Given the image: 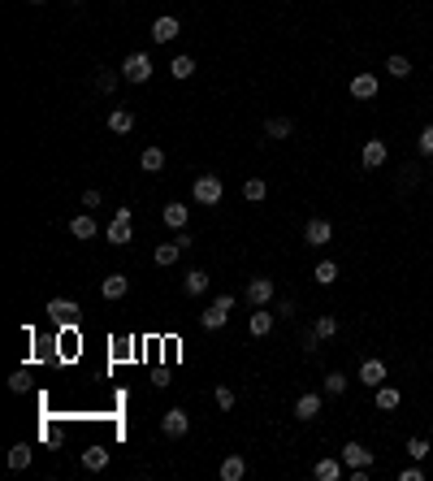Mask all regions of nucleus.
<instances>
[{"label":"nucleus","mask_w":433,"mask_h":481,"mask_svg":"<svg viewBox=\"0 0 433 481\" xmlns=\"http://www.w3.org/2000/svg\"><path fill=\"white\" fill-rule=\"evenodd\" d=\"M247 477V460L243 455H226L221 460V481H243Z\"/></svg>","instance_id":"412c9836"},{"label":"nucleus","mask_w":433,"mask_h":481,"mask_svg":"<svg viewBox=\"0 0 433 481\" xmlns=\"http://www.w3.org/2000/svg\"><path fill=\"white\" fill-rule=\"evenodd\" d=\"M118 78H122V74H113V70H100V74H95V91L113 95V91H118Z\"/></svg>","instance_id":"72a5a7b5"},{"label":"nucleus","mask_w":433,"mask_h":481,"mask_svg":"<svg viewBox=\"0 0 433 481\" xmlns=\"http://www.w3.org/2000/svg\"><path fill=\"white\" fill-rule=\"evenodd\" d=\"M152 57H147V52H130V57L122 61V78H130V83H147L152 78Z\"/></svg>","instance_id":"20e7f679"},{"label":"nucleus","mask_w":433,"mask_h":481,"mask_svg":"<svg viewBox=\"0 0 433 481\" xmlns=\"http://www.w3.org/2000/svg\"><path fill=\"white\" fill-rule=\"evenodd\" d=\"M330 239H334V226L325 222V217H312V222L303 226V243H308V247H325Z\"/></svg>","instance_id":"6e6552de"},{"label":"nucleus","mask_w":433,"mask_h":481,"mask_svg":"<svg viewBox=\"0 0 433 481\" xmlns=\"http://www.w3.org/2000/svg\"><path fill=\"white\" fill-rule=\"evenodd\" d=\"M31 460H35V451H31L26 443H18V447L9 451V468H31Z\"/></svg>","instance_id":"473e14b6"},{"label":"nucleus","mask_w":433,"mask_h":481,"mask_svg":"<svg viewBox=\"0 0 433 481\" xmlns=\"http://www.w3.org/2000/svg\"><path fill=\"white\" fill-rule=\"evenodd\" d=\"M104 239L113 243V247H126L130 243V208H118L113 212V222L104 226Z\"/></svg>","instance_id":"39448f33"},{"label":"nucleus","mask_w":433,"mask_h":481,"mask_svg":"<svg viewBox=\"0 0 433 481\" xmlns=\"http://www.w3.org/2000/svg\"><path fill=\"white\" fill-rule=\"evenodd\" d=\"M295 135V122L291 118H268L264 122V139H291Z\"/></svg>","instance_id":"4be33fe9"},{"label":"nucleus","mask_w":433,"mask_h":481,"mask_svg":"<svg viewBox=\"0 0 433 481\" xmlns=\"http://www.w3.org/2000/svg\"><path fill=\"white\" fill-rule=\"evenodd\" d=\"M26 386H31V378H26V368H18L14 378H9V391H14V395H22Z\"/></svg>","instance_id":"a19ab883"},{"label":"nucleus","mask_w":433,"mask_h":481,"mask_svg":"<svg viewBox=\"0 0 433 481\" xmlns=\"http://www.w3.org/2000/svg\"><path fill=\"white\" fill-rule=\"evenodd\" d=\"M312 477H316V481H343V477H347L343 455H338V460H316V464H312Z\"/></svg>","instance_id":"ddd939ff"},{"label":"nucleus","mask_w":433,"mask_h":481,"mask_svg":"<svg viewBox=\"0 0 433 481\" xmlns=\"http://www.w3.org/2000/svg\"><path fill=\"white\" fill-rule=\"evenodd\" d=\"M295 416H299V420H316V416H320V395H316V391H303V395L295 399Z\"/></svg>","instance_id":"2eb2a0df"},{"label":"nucleus","mask_w":433,"mask_h":481,"mask_svg":"<svg viewBox=\"0 0 433 481\" xmlns=\"http://www.w3.org/2000/svg\"><path fill=\"white\" fill-rule=\"evenodd\" d=\"M208 282H212V278H208L204 269H191V274L182 278V291H187V295H204V291H208Z\"/></svg>","instance_id":"cd10ccee"},{"label":"nucleus","mask_w":433,"mask_h":481,"mask_svg":"<svg viewBox=\"0 0 433 481\" xmlns=\"http://www.w3.org/2000/svg\"><path fill=\"white\" fill-rule=\"evenodd\" d=\"M386 74H390V78H407V74H412V61H407V57H390V61H386Z\"/></svg>","instance_id":"f704fd0d"},{"label":"nucleus","mask_w":433,"mask_h":481,"mask_svg":"<svg viewBox=\"0 0 433 481\" xmlns=\"http://www.w3.org/2000/svg\"><path fill=\"white\" fill-rule=\"evenodd\" d=\"M243 195H247L251 204H260V200L268 195V182H264V178H247V182H243Z\"/></svg>","instance_id":"2f4dec72"},{"label":"nucleus","mask_w":433,"mask_h":481,"mask_svg":"<svg viewBox=\"0 0 433 481\" xmlns=\"http://www.w3.org/2000/svg\"><path fill=\"white\" fill-rule=\"evenodd\" d=\"M399 481H424V468H420V460H412V464L399 472Z\"/></svg>","instance_id":"ea45409f"},{"label":"nucleus","mask_w":433,"mask_h":481,"mask_svg":"<svg viewBox=\"0 0 433 481\" xmlns=\"http://www.w3.org/2000/svg\"><path fill=\"white\" fill-rule=\"evenodd\" d=\"M169 74L182 83V78H191V74H195V61H191L187 52H182V57H174V61H169Z\"/></svg>","instance_id":"7c9ffc66"},{"label":"nucleus","mask_w":433,"mask_h":481,"mask_svg":"<svg viewBox=\"0 0 433 481\" xmlns=\"http://www.w3.org/2000/svg\"><path fill=\"white\" fill-rule=\"evenodd\" d=\"M187 217H191V208H187V204H165V226L187 230Z\"/></svg>","instance_id":"bb28decb"},{"label":"nucleus","mask_w":433,"mask_h":481,"mask_svg":"<svg viewBox=\"0 0 433 481\" xmlns=\"http://www.w3.org/2000/svg\"><path fill=\"white\" fill-rule=\"evenodd\" d=\"M320 386H325V395H334V399H338V395H343V391H347L351 382H347V378H343V373L334 368V373H325V382H320Z\"/></svg>","instance_id":"c756f323"},{"label":"nucleus","mask_w":433,"mask_h":481,"mask_svg":"<svg viewBox=\"0 0 433 481\" xmlns=\"http://www.w3.org/2000/svg\"><path fill=\"white\" fill-rule=\"evenodd\" d=\"M273 295H278L273 278H251V282H247V291H243V299H247L251 308H268V304H273Z\"/></svg>","instance_id":"7ed1b4c3"},{"label":"nucleus","mask_w":433,"mask_h":481,"mask_svg":"<svg viewBox=\"0 0 433 481\" xmlns=\"http://www.w3.org/2000/svg\"><path fill=\"white\" fill-rule=\"evenodd\" d=\"M70 234H74V239H95V234H100V226H95V217L78 212V217L70 222Z\"/></svg>","instance_id":"b1692460"},{"label":"nucleus","mask_w":433,"mask_h":481,"mask_svg":"<svg viewBox=\"0 0 433 481\" xmlns=\"http://www.w3.org/2000/svg\"><path fill=\"white\" fill-rule=\"evenodd\" d=\"M212 399H216V408H221V412H230V408H234V391H230V386H216V391H212Z\"/></svg>","instance_id":"e433bc0d"},{"label":"nucleus","mask_w":433,"mask_h":481,"mask_svg":"<svg viewBox=\"0 0 433 481\" xmlns=\"http://www.w3.org/2000/svg\"><path fill=\"white\" fill-rule=\"evenodd\" d=\"M74 5H78V0H74Z\"/></svg>","instance_id":"a18cd8bd"},{"label":"nucleus","mask_w":433,"mask_h":481,"mask_svg":"<svg viewBox=\"0 0 433 481\" xmlns=\"http://www.w3.org/2000/svg\"><path fill=\"white\" fill-rule=\"evenodd\" d=\"M360 382L368 386V391H377L386 382V360H377V356H368V360H360Z\"/></svg>","instance_id":"0eeeda50"},{"label":"nucleus","mask_w":433,"mask_h":481,"mask_svg":"<svg viewBox=\"0 0 433 481\" xmlns=\"http://www.w3.org/2000/svg\"><path fill=\"white\" fill-rule=\"evenodd\" d=\"M312 282H316V286H334V282H338V264H334V260H320L316 269H312Z\"/></svg>","instance_id":"a878e982"},{"label":"nucleus","mask_w":433,"mask_h":481,"mask_svg":"<svg viewBox=\"0 0 433 481\" xmlns=\"http://www.w3.org/2000/svg\"><path fill=\"white\" fill-rule=\"evenodd\" d=\"M312 326H316V334H320V338H334V334H338V316H334V312H320Z\"/></svg>","instance_id":"c85d7f7f"},{"label":"nucleus","mask_w":433,"mask_h":481,"mask_svg":"<svg viewBox=\"0 0 433 481\" xmlns=\"http://www.w3.org/2000/svg\"><path fill=\"white\" fill-rule=\"evenodd\" d=\"M338 455H343V464H347V468H372V451H368L364 443H347Z\"/></svg>","instance_id":"f8f14e48"},{"label":"nucleus","mask_w":433,"mask_h":481,"mask_svg":"<svg viewBox=\"0 0 433 481\" xmlns=\"http://www.w3.org/2000/svg\"><path fill=\"white\" fill-rule=\"evenodd\" d=\"M386 156H390V152H386V143H382V139H368V143H364V152H360V165H364V170H382V165H386Z\"/></svg>","instance_id":"9b49d317"},{"label":"nucleus","mask_w":433,"mask_h":481,"mask_svg":"<svg viewBox=\"0 0 433 481\" xmlns=\"http://www.w3.org/2000/svg\"><path fill=\"white\" fill-rule=\"evenodd\" d=\"M178 31H182V22H178V18H169V14L152 22V39H156V43H169V39H178Z\"/></svg>","instance_id":"4468645a"},{"label":"nucleus","mask_w":433,"mask_h":481,"mask_svg":"<svg viewBox=\"0 0 433 481\" xmlns=\"http://www.w3.org/2000/svg\"><path fill=\"white\" fill-rule=\"evenodd\" d=\"M83 208H100V191H95V187L83 191Z\"/></svg>","instance_id":"79ce46f5"},{"label":"nucleus","mask_w":433,"mask_h":481,"mask_svg":"<svg viewBox=\"0 0 433 481\" xmlns=\"http://www.w3.org/2000/svg\"><path fill=\"white\" fill-rule=\"evenodd\" d=\"M108 130H113V135H130L135 130V113L130 109H113V113H108Z\"/></svg>","instance_id":"5701e85b"},{"label":"nucleus","mask_w":433,"mask_h":481,"mask_svg":"<svg viewBox=\"0 0 433 481\" xmlns=\"http://www.w3.org/2000/svg\"><path fill=\"white\" fill-rule=\"evenodd\" d=\"M273 326H278V312H268V308H256V312H251V321H247V330H251L256 338H264Z\"/></svg>","instance_id":"dca6fc26"},{"label":"nucleus","mask_w":433,"mask_h":481,"mask_svg":"<svg viewBox=\"0 0 433 481\" xmlns=\"http://www.w3.org/2000/svg\"><path fill=\"white\" fill-rule=\"evenodd\" d=\"M372 403H377V412H395V408L403 403V395H399L395 386H386V382H382V386L372 391Z\"/></svg>","instance_id":"a211bd4d"},{"label":"nucleus","mask_w":433,"mask_h":481,"mask_svg":"<svg viewBox=\"0 0 433 481\" xmlns=\"http://www.w3.org/2000/svg\"><path fill=\"white\" fill-rule=\"evenodd\" d=\"M178 256H182V243L174 239V243H160L156 252H152V260L160 264V269H169V264H178Z\"/></svg>","instance_id":"aec40b11"},{"label":"nucleus","mask_w":433,"mask_h":481,"mask_svg":"<svg viewBox=\"0 0 433 481\" xmlns=\"http://www.w3.org/2000/svg\"><path fill=\"white\" fill-rule=\"evenodd\" d=\"M43 312L57 321V326H74V321H78V304H74V299H48Z\"/></svg>","instance_id":"1a4fd4ad"},{"label":"nucleus","mask_w":433,"mask_h":481,"mask_svg":"<svg viewBox=\"0 0 433 481\" xmlns=\"http://www.w3.org/2000/svg\"><path fill=\"white\" fill-rule=\"evenodd\" d=\"M230 308H234V295H216L212 308L199 316V326H204V330H221L226 321H230Z\"/></svg>","instance_id":"f03ea898"},{"label":"nucleus","mask_w":433,"mask_h":481,"mask_svg":"<svg viewBox=\"0 0 433 481\" xmlns=\"http://www.w3.org/2000/svg\"><path fill=\"white\" fill-rule=\"evenodd\" d=\"M320 343H325V338L316 334V326H308V330H303V351H320Z\"/></svg>","instance_id":"4c0bfd02"},{"label":"nucleus","mask_w":433,"mask_h":481,"mask_svg":"<svg viewBox=\"0 0 433 481\" xmlns=\"http://www.w3.org/2000/svg\"><path fill=\"white\" fill-rule=\"evenodd\" d=\"M26 5H43V0H26Z\"/></svg>","instance_id":"c03bdc74"},{"label":"nucleus","mask_w":433,"mask_h":481,"mask_svg":"<svg viewBox=\"0 0 433 481\" xmlns=\"http://www.w3.org/2000/svg\"><path fill=\"white\" fill-rule=\"evenodd\" d=\"M278 316H286V321H291V316H295V299H282V304H278Z\"/></svg>","instance_id":"37998d69"},{"label":"nucleus","mask_w":433,"mask_h":481,"mask_svg":"<svg viewBox=\"0 0 433 481\" xmlns=\"http://www.w3.org/2000/svg\"><path fill=\"white\" fill-rule=\"evenodd\" d=\"M416 152H420V156H433V126H424V130L416 135Z\"/></svg>","instance_id":"c9c22d12"},{"label":"nucleus","mask_w":433,"mask_h":481,"mask_svg":"<svg viewBox=\"0 0 433 481\" xmlns=\"http://www.w3.org/2000/svg\"><path fill=\"white\" fill-rule=\"evenodd\" d=\"M191 195H195V204L212 208V204H221V195H226V182L216 178V174H199V178H195V187H191Z\"/></svg>","instance_id":"f257e3e1"},{"label":"nucleus","mask_w":433,"mask_h":481,"mask_svg":"<svg viewBox=\"0 0 433 481\" xmlns=\"http://www.w3.org/2000/svg\"><path fill=\"white\" fill-rule=\"evenodd\" d=\"M377 91H382V78H377V74H355L351 78V100H377Z\"/></svg>","instance_id":"9d476101"},{"label":"nucleus","mask_w":433,"mask_h":481,"mask_svg":"<svg viewBox=\"0 0 433 481\" xmlns=\"http://www.w3.org/2000/svg\"><path fill=\"white\" fill-rule=\"evenodd\" d=\"M78 460H83V468H87V472H100V468H108V447H100V443H95V447H87Z\"/></svg>","instance_id":"6ab92c4d"},{"label":"nucleus","mask_w":433,"mask_h":481,"mask_svg":"<svg viewBox=\"0 0 433 481\" xmlns=\"http://www.w3.org/2000/svg\"><path fill=\"white\" fill-rule=\"evenodd\" d=\"M126 291H130V278H126V274H108V278L100 282V295H104V299H122Z\"/></svg>","instance_id":"f3484780"},{"label":"nucleus","mask_w":433,"mask_h":481,"mask_svg":"<svg viewBox=\"0 0 433 481\" xmlns=\"http://www.w3.org/2000/svg\"><path fill=\"white\" fill-rule=\"evenodd\" d=\"M160 430H165V438H187V430H191L187 408H169L165 416H160Z\"/></svg>","instance_id":"423d86ee"},{"label":"nucleus","mask_w":433,"mask_h":481,"mask_svg":"<svg viewBox=\"0 0 433 481\" xmlns=\"http://www.w3.org/2000/svg\"><path fill=\"white\" fill-rule=\"evenodd\" d=\"M407 455H412V460H424V455H429V443H424V438H407Z\"/></svg>","instance_id":"58836bf2"},{"label":"nucleus","mask_w":433,"mask_h":481,"mask_svg":"<svg viewBox=\"0 0 433 481\" xmlns=\"http://www.w3.org/2000/svg\"><path fill=\"white\" fill-rule=\"evenodd\" d=\"M139 165H143L147 174H160V170H165V148H143Z\"/></svg>","instance_id":"393cba45"}]
</instances>
